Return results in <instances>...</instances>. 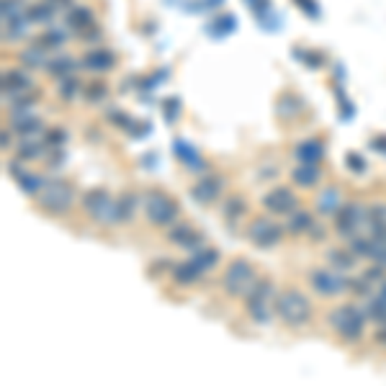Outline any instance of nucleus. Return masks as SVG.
<instances>
[{
	"label": "nucleus",
	"mask_w": 386,
	"mask_h": 386,
	"mask_svg": "<svg viewBox=\"0 0 386 386\" xmlns=\"http://www.w3.org/2000/svg\"><path fill=\"white\" fill-rule=\"evenodd\" d=\"M276 314L289 327H304L312 322V301L299 289H283L276 294Z\"/></svg>",
	"instance_id": "1"
},
{
	"label": "nucleus",
	"mask_w": 386,
	"mask_h": 386,
	"mask_svg": "<svg viewBox=\"0 0 386 386\" xmlns=\"http://www.w3.org/2000/svg\"><path fill=\"white\" fill-rule=\"evenodd\" d=\"M255 283H258V273L252 268V263L245 261V258L232 261L222 276L224 291H227L230 296H234V299H237V296H247V294L255 289Z\"/></svg>",
	"instance_id": "2"
},
{
	"label": "nucleus",
	"mask_w": 386,
	"mask_h": 386,
	"mask_svg": "<svg viewBox=\"0 0 386 386\" xmlns=\"http://www.w3.org/2000/svg\"><path fill=\"white\" fill-rule=\"evenodd\" d=\"M276 286L270 283L268 278H258L255 283V289L245 296V307L250 312V317L255 322H261V325H268L270 317H273V312H276Z\"/></svg>",
	"instance_id": "3"
},
{
	"label": "nucleus",
	"mask_w": 386,
	"mask_h": 386,
	"mask_svg": "<svg viewBox=\"0 0 386 386\" xmlns=\"http://www.w3.org/2000/svg\"><path fill=\"white\" fill-rule=\"evenodd\" d=\"M37 201L47 214H54V216L68 214L72 201H75V188L68 181H59V178L57 181H49V183H44L41 193L37 196Z\"/></svg>",
	"instance_id": "4"
},
{
	"label": "nucleus",
	"mask_w": 386,
	"mask_h": 386,
	"mask_svg": "<svg viewBox=\"0 0 386 386\" xmlns=\"http://www.w3.org/2000/svg\"><path fill=\"white\" fill-rule=\"evenodd\" d=\"M329 325L338 332L340 338L345 340H358L363 335V325H366V314L353 304H343V307L332 309L329 314Z\"/></svg>",
	"instance_id": "5"
},
{
	"label": "nucleus",
	"mask_w": 386,
	"mask_h": 386,
	"mask_svg": "<svg viewBox=\"0 0 386 386\" xmlns=\"http://www.w3.org/2000/svg\"><path fill=\"white\" fill-rule=\"evenodd\" d=\"M178 203L163 191H150L145 199V214L147 222L154 224V227H170L178 219Z\"/></svg>",
	"instance_id": "6"
},
{
	"label": "nucleus",
	"mask_w": 386,
	"mask_h": 386,
	"mask_svg": "<svg viewBox=\"0 0 386 386\" xmlns=\"http://www.w3.org/2000/svg\"><path fill=\"white\" fill-rule=\"evenodd\" d=\"M83 209H85L98 224H116V199L106 188H93L83 196Z\"/></svg>",
	"instance_id": "7"
},
{
	"label": "nucleus",
	"mask_w": 386,
	"mask_h": 386,
	"mask_svg": "<svg viewBox=\"0 0 386 386\" xmlns=\"http://www.w3.org/2000/svg\"><path fill=\"white\" fill-rule=\"evenodd\" d=\"M247 240H250L255 247L268 250V247H276V245L283 240V230H281L273 219H268V216H258V219H252L250 227H247Z\"/></svg>",
	"instance_id": "8"
},
{
	"label": "nucleus",
	"mask_w": 386,
	"mask_h": 386,
	"mask_svg": "<svg viewBox=\"0 0 386 386\" xmlns=\"http://www.w3.org/2000/svg\"><path fill=\"white\" fill-rule=\"evenodd\" d=\"M368 222V209H363L360 203H343L338 212H335V230L343 237H353L358 234L360 224Z\"/></svg>",
	"instance_id": "9"
},
{
	"label": "nucleus",
	"mask_w": 386,
	"mask_h": 386,
	"mask_svg": "<svg viewBox=\"0 0 386 386\" xmlns=\"http://www.w3.org/2000/svg\"><path fill=\"white\" fill-rule=\"evenodd\" d=\"M309 283H312V289L322 294V296H338L343 291H347V278L340 273V270H312V276H309Z\"/></svg>",
	"instance_id": "10"
},
{
	"label": "nucleus",
	"mask_w": 386,
	"mask_h": 386,
	"mask_svg": "<svg viewBox=\"0 0 386 386\" xmlns=\"http://www.w3.org/2000/svg\"><path fill=\"white\" fill-rule=\"evenodd\" d=\"M296 203H299L296 193L286 188V185H278V188H273V191L263 196V206L276 216H286V214L296 212Z\"/></svg>",
	"instance_id": "11"
},
{
	"label": "nucleus",
	"mask_w": 386,
	"mask_h": 386,
	"mask_svg": "<svg viewBox=\"0 0 386 386\" xmlns=\"http://www.w3.org/2000/svg\"><path fill=\"white\" fill-rule=\"evenodd\" d=\"M224 181L219 175H203L191 185V199L199 203H214L222 196Z\"/></svg>",
	"instance_id": "12"
},
{
	"label": "nucleus",
	"mask_w": 386,
	"mask_h": 386,
	"mask_svg": "<svg viewBox=\"0 0 386 386\" xmlns=\"http://www.w3.org/2000/svg\"><path fill=\"white\" fill-rule=\"evenodd\" d=\"M10 129H13L16 134L31 139V136H37L39 132L44 129V121H41L37 114H31V111H16L13 121H10Z\"/></svg>",
	"instance_id": "13"
},
{
	"label": "nucleus",
	"mask_w": 386,
	"mask_h": 386,
	"mask_svg": "<svg viewBox=\"0 0 386 386\" xmlns=\"http://www.w3.org/2000/svg\"><path fill=\"white\" fill-rule=\"evenodd\" d=\"M31 90V77L21 70H6L3 72V93L10 98L21 96V93H29Z\"/></svg>",
	"instance_id": "14"
},
{
	"label": "nucleus",
	"mask_w": 386,
	"mask_h": 386,
	"mask_svg": "<svg viewBox=\"0 0 386 386\" xmlns=\"http://www.w3.org/2000/svg\"><path fill=\"white\" fill-rule=\"evenodd\" d=\"M8 170L16 175L13 181H16V185H19L21 191L26 193V196H31V199H34V196H39V193H41V188H44V178H41V175L29 173V170H21L19 165H10Z\"/></svg>",
	"instance_id": "15"
},
{
	"label": "nucleus",
	"mask_w": 386,
	"mask_h": 386,
	"mask_svg": "<svg viewBox=\"0 0 386 386\" xmlns=\"http://www.w3.org/2000/svg\"><path fill=\"white\" fill-rule=\"evenodd\" d=\"M116 65V54L108 49H90L83 57V68L90 72H108Z\"/></svg>",
	"instance_id": "16"
},
{
	"label": "nucleus",
	"mask_w": 386,
	"mask_h": 386,
	"mask_svg": "<svg viewBox=\"0 0 386 386\" xmlns=\"http://www.w3.org/2000/svg\"><path fill=\"white\" fill-rule=\"evenodd\" d=\"M170 242L185 250H199L201 247V234L193 230L191 224H175L170 230Z\"/></svg>",
	"instance_id": "17"
},
{
	"label": "nucleus",
	"mask_w": 386,
	"mask_h": 386,
	"mask_svg": "<svg viewBox=\"0 0 386 386\" xmlns=\"http://www.w3.org/2000/svg\"><path fill=\"white\" fill-rule=\"evenodd\" d=\"M173 152H175V157H178L185 167H191V170H203V167H206V163H203L201 154H199V150L191 147L188 142H183V139H175Z\"/></svg>",
	"instance_id": "18"
},
{
	"label": "nucleus",
	"mask_w": 386,
	"mask_h": 386,
	"mask_svg": "<svg viewBox=\"0 0 386 386\" xmlns=\"http://www.w3.org/2000/svg\"><path fill=\"white\" fill-rule=\"evenodd\" d=\"M296 160L304 165H319L325 160V145L319 139H304L296 147Z\"/></svg>",
	"instance_id": "19"
},
{
	"label": "nucleus",
	"mask_w": 386,
	"mask_h": 386,
	"mask_svg": "<svg viewBox=\"0 0 386 386\" xmlns=\"http://www.w3.org/2000/svg\"><path fill=\"white\" fill-rule=\"evenodd\" d=\"M29 16L26 13H21V16H13V19H6L3 21V39L6 41H19V39L26 37V31H29Z\"/></svg>",
	"instance_id": "20"
},
{
	"label": "nucleus",
	"mask_w": 386,
	"mask_h": 386,
	"mask_svg": "<svg viewBox=\"0 0 386 386\" xmlns=\"http://www.w3.org/2000/svg\"><path fill=\"white\" fill-rule=\"evenodd\" d=\"M291 178H294V183L299 185V188H314L322 181V170H319V165L299 163V167L291 173Z\"/></svg>",
	"instance_id": "21"
},
{
	"label": "nucleus",
	"mask_w": 386,
	"mask_h": 386,
	"mask_svg": "<svg viewBox=\"0 0 386 386\" xmlns=\"http://www.w3.org/2000/svg\"><path fill=\"white\" fill-rule=\"evenodd\" d=\"M201 276H203V270L199 268L193 261L178 263V265L173 268V281L178 283V286H191V283H196Z\"/></svg>",
	"instance_id": "22"
},
{
	"label": "nucleus",
	"mask_w": 386,
	"mask_h": 386,
	"mask_svg": "<svg viewBox=\"0 0 386 386\" xmlns=\"http://www.w3.org/2000/svg\"><path fill=\"white\" fill-rule=\"evenodd\" d=\"M136 212V196L134 193H121L116 199V224H129Z\"/></svg>",
	"instance_id": "23"
},
{
	"label": "nucleus",
	"mask_w": 386,
	"mask_h": 386,
	"mask_svg": "<svg viewBox=\"0 0 386 386\" xmlns=\"http://www.w3.org/2000/svg\"><path fill=\"white\" fill-rule=\"evenodd\" d=\"M47 70L52 77H59V80H65V77L75 75V59L68 57V54H54V57L47 62Z\"/></svg>",
	"instance_id": "24"
},
{
	"label": "nucleus",
	"mask_w": 386,
	"mask_h": 386,
	"mask_svg": "<svg viewBox=\"0 0 386 386\" xmlns=\"http://www.w3.org/2000/svg\"><path fill=\"white\" fill-rule=\"evenodd\" d=\"M57 13V6L52 0H41V3H34L26 8V16H29L31 23H49Z\"/></svg>",
	"instance_id": "25"
},
{
	"label": "nucleus",
	"mask_w": 386,
	"mask_h": 386,
	"mask_svg": "<svg viewBox=\"0 0 386 386\" xmlns=\"http://www.w3.org/2000/svg\"><path fill=\"white\" fill-rule=\"evenodd\" d=\"M21 57V62L26 65L29 70H39V68H47V62H49V54H47V49L44 47H39V44H34V47H29V49H23L19 54Z\"/></svg>",
	"instance_id": "26"
},
{
	"label": "nucleus",
	"mask_w": 386,
	"mask_h": 386,
	"mask_svg": "<svg viewBox=\"0 0 386 386\" xmlns=\"http://www.w3.org/2000/svg\"><path fill=\"white\" fill-rule=\"evenodd\" d=\"M356 252L350 250H329L327 252V261H329V265L335 270H340V273H345V270H353L356 268Z\"/></svg>",
	"instance_id": "27"
},
{
	"label": "nucleus",
	"mask_w": 386,
	"mask_h": 386,
	"mask_svg": "<svg viewBox=\"0 0 386 386\" xmlns=\"http://www.w3.org/2000/svg\"><path fill=\"white\" fill-rule=\"evenodd\" d=\"M191 261L206 273V270H212L214 265L219 263V250H216V247H199V250L193 252Z\"/></svg>",
	"instance_id": "28"
},
{
	"label": "nucleus",
	"mask_w": 386,
	"mask_h": 386,
	"mask_svg": "<svg viewBox=\"0 0 386 386\" xmlns=\"http://www.w3.org/2000/svg\"><path fill=\"white\" fill-rule=\"evenodd\" d=\"M68 23L75 31H88L93 23V10L90 8H70Z\"/></svg>",
	"instance_id": "29"
},
{
	"label": "nucleus",
	"mask_w": 386,
	"mask_h": 386,
	"mask_svg": "<svg viewBox=\"0 0 386 386\" xmlns=\"http://www.w3.org/2000/svg\"><path fill=\"white\" fill-rule=\"evenodd\" d=\"M317 209L319 214H335L340 209V191L338 188H327L317 199Z\"/></svg>",
	"instance_id": "30"
},
{
	"label": "nucleus",
	"mask_w": 386,
	"mask_h": 386,
	"mask_svg": "<svg viewBox=\"0 0 386 386\" xmlns=\"http://www.w3.org/2000/svg\"><path fill=\"white\" fill-rule=\"evenodd\" d=\"M68 41V34L65 31H59V29H49V31H44L41 37H39V47H44L47 52H54V49H59L62 44Z\"/></svg>",
	"instance_id": "31"
},
{
	"label": "nucleus",
	"mask_w": 386,
	"mask_h": 386,
	"mask_svg": "<svg viewBox=\"0 0 386 386\" xmlns=\"http://www.w3.org/2000/svg\"><path fill=\"white\" fill-rule=\"evenodd\" d=\"M289 232L294 234H301V232H309L314 227V219H312V214L309 212H291L289 214Z\"/></svg>",
	"instance_id": "32"
},
{
	"label": "nucleus",
	"mask_w": 386,
	"mask_h": 386,
	"mask_svg": "<svg viewBox=\"0 0 386 386\" xmlns=\"http://www.w3.org/2000/svg\"><path fill=\"white\" fill-rule=\"evenodd\" d=\"M245 212H247V201H245L242 196H230V199L224 201V216H227L230 222L240 219Z\"/></svg>",
	"instance_id": "33"
},
{
	"label": "nucleus",
	"mask_w": 386,
	"mask_h": 386,
	"mask_svg": "<svg viewBox=\"0 0 386 386\" xmlns=\"http://www.w3.org/2000/svg\"><path fill=\"white\" fill-rule=\"evenodd\" d=\"M368 317L374 319L376 325H386V296L384 294L371 296V301H368Z\"/></svg>",
	"instance_id": "34"
},
{
	"label": "nucleus",
	"mask_w": 386,
	"mask_h": 386,
	"mask_svg": "<svg viewBox=\"0 0 386 386\" xmlns=\"http://www.w3.org/2000/svg\"><path fill=\"white\" fill-rule=\"evenodd\" d=\"M44 150H47V142H31V139H26L23 142V147L19 150V160H41L44 157Z\"/></svg>",
	"instance_id": "35"
},
{
	"label": "nucleus",
	"mask_w": 386,
	"mask_h": 386,
	"mask_svg": "<svg viewBox=\"0 0 386 386\" xmlns=\"http://www.w3.org/2000/svg\"><path fill=\"white\" fill-rule=\"evenodd\" d=\"M350 250L360 255V258H371V250H374V234L371 237H363V234H353L350 237Z\"/></svg>",
	"instance_id": "36"
},
{
	"label": "nucleus",
	"mask_w": 386,
	"mask_h": 386,
	"mask_svg": "<svg viewBox=\"0 0 386 386\" xmlns=\"http://www.w3.org/2000/svg\"><path fill=\"white\" fill-rule=\"evenodd\" d=\"M247 6L252 8L255 19L261 21L263 26H268V16L273 13V6H270V0H247Z\"/></svg>",
	"instance_id": "37"
},
{
	"label": "nucleus",
	"mask_w": 386,
	"mask_h": 386,
	"mask_svg": "<svg viewBox=\"0 0 386 386\" xmlns=\"http://www.w3.org/2000/svg\"><path fill=\"white\" fill-rule=\"evenodd\" d=\"M234 26H237V23H234V19H232L230 13H222V16L212 23V29L209 31H214V37H227V34L234 31Z\"/></svg>",
	"instance_id": "38"
},
{
	"label": "nucleus",
	"mask_w": 386,
	"mask_h": 386,
	"mask_svg": "<svg viewBox=\"0 0 386 386\" xmlns=\"http://www.w3.org/2000/svg\"><path fill=\"white\" fill-rule=\"evenodd\" d=\"M163 116L167 124H175L181 119V101L178 98H165L163 101Z\"/></svg>",
	"instance_id": "39"
},
{
	"label": "nucleus",
	"mask_w": 386,
	"mask_h": 386,
	"mask_svg": "<svg viewBox=\"0 0 386 386\" xmlns=\"http://www.w3.org/2000/svg\"><path fill=\"white\" fill-rule=\"evenodd\" d=\"M77 90H80V80H77L75 75L65 77V80L59 83V96H62V101H72V98L77 96Z\"/></svg>",
	"instance_id": "40"
},
{
	"label": "nucleus",
	"mask_w": 386,
	"mask_h": 386,
	"mask_svg": "<svg viewBox=\"0 0 386 386\" xmlns=\"http://www.w3.org/2000/svg\"><path fill=\"white\" fill-rule=\"evenodd\" d=\"M106 96H108V85L103 80H96V83H90V85L85 88V98L90 103H98V101H103Z\"/></svg>",
	"instance_id": "41"
},
{
	"label": "nucleus",
	"mask_w": 386,
	"mask_h": 386,
	"mask_svg": "<svg viewBox=\"0 0 386 386\" xmlns=\"http://www.w3.org/2000/svg\"><path fill=\"white\" fill-rule=\"evenodd\" d=\"M296 111H301V101H299V98H294V96H283V98H281L278 114H283L286 119H289V116H294Z\"/></svg>",
	"instance_id": "42"
},
{
	"label": "nucleus",
	"mask_w": 386,
	"mask_h": 386,
	"mask_svg": "<svg viewBox=\"0 0 386 386\" xmlns=\"http://www.w3.org/2000/svg\"><path fill=\"white\" fill-rule=\"evenodd\" d=\"M368 224H371V230L386 224V206L384 203H374V206L368 209Z\"/></svg>",
	"instance_id": "43"
},
{
	"label": "nucleus",
	"mask_w": 386,
	"mask_h": 386,
	"mask_svg": "<svg viewBox=\"0 0 386 386\" xmlns=\"http://www.w3.org/2000/svg\"><path fill=\"white\" fill-rule=\"evenodd\" d=\"M108 121L116 124L119 129H129V132H132V126H134V119L126 116L124 111H119V108H116V111H108Z\"/></svg>",
	"instance_id": "44"
},
{
	"label": "nucleus",
	"mask_w": 386,
	"mask_h": 386,
	"mask_svg": "<svg viewBox=\"0 0 386 386\" xmlns=\"http://www.w3.org/2000/svg\"><path fill=\"white\" fill-rule=\"evenodd\" d=\"M44 142H47V147H52V150H54V147H62L68 142V132H65V129H49Z\"/></svg>",
	"instance_id": "45"
},
{
	"label": "nucleus",
	"mask_w": 386,
	"mask_h": 386,
	"mask_svg": "<svg viewBox=\"0 0 386 386\" xmlns=\"http://www.w3.org/2000/svg\"><path fill=\"white\" fill-rule=\"evenodd\" d=\"M296 59H301L309 68H322L325 65V57L319 52H296Z\"/></svg>",
	"instance_id": "46"
},
{
	"label": "nucleus",
	"mask_w": 386,
	"mask_h": 386,
	"mask_svg": "<svg viewBox=\"0 0 386 386\" xmlns=\"http://www.w3.org/2000/svg\"><path fill=\"white\" fill-rule=\"evenodd\" d=\"M345 165L353 173H363V170H366V160H363V154H358V152H347Z\"/></svg>",
	"instance_id": "47"
},
{
	"label": "nucleus",
	"mask_w": 386,
	"mask_h": 386,
	"mask_svg": "<svg viewBox=\"0 0 386 386\" xmlns=\"http://www.w3.org/2000/svg\"><path fill=\"white\" fill-rule=\"evenodd\" d=\"M347 289H353L356 294H360V296H371V281H368L366 276L356 281H347Z\"/></svg>",
	"instance_id": "48"
},
{
	"label": "nucleus",
	"mask_w": 386,
	"mask_h": 386,
	"mask_svg": "<svg viewBox=\"0 0 386 386\" xmlns=\"http://www.w3.org/2000/svg\"><path fill=\"white\" fill-rule=\"evenodd\" d=\"M296 6H299L304 13H307L309 19H319V6H317V0H294Z\"/></svg>",
	"instance_id": "49"
},
{
	"label": "nucleus",
	"mask_w": 386,
	"mask_h": 386,
	"mask_svg": "<svg viewBox=\"0 0 386 386\" xmlns=\"http://www.w3.org/2000/svg\"><path fill=\"white\" fill-rule=\"evenodd\" d=\"M371 147H374V150H376V152L386 154V134H378V136H374V139H371Z\"/></svg>",
	"instance_id": "50"
},
{
	"label": "nucleus",
	"mask_w": 386,
	"mask_h": 386,
	"mask_svg": "<svg viewBox=\"0 0 386 386\" xmlns=\"http://www.w3.org/2000/svg\"><path fill=\"white\" fill-rule=\"evenodd\" d=\"M376 340H378V343H384V345H386V325H384V329H378Z\"/></svg>",
	"instance_id": "51"
},
{
	"label": "nucleus",
	"mask_w": 386,
	"mask_h": 386,
	"mask_svg": "<svg viewBox=\"0 0 386 386\" xmlns=\"http://www.w3.org/2000/svg\"><path fill=\"white\" fill-rule=\"evenodd\" d=\"M8 132H3V150H8Z\"/></svg>",
	"instance_id": "52"
},
{
	"label": "nucleus",
	"mask_w": 386,
	"mask_h": 386,
	"mask_svg": "<svg viewBox=\"0 0 386 386\" xmlns=\"http://www.w3.org/2000/svg\"><path fill=\"white\" fill-rule=\"evenodd\" d=\"M54 6H70V0H52Z\"/></svg>",
	"instance_id": "53"
},
{
	"label": "nucleus",
	"mask_w": 386,
	"mask_h": 386,
	"mask_svg": "<svg viewBox=\"0 0 386 386\" xmlns=\"http://www.w3.org/2000/svg\"><path fill=\"white\" fill-rule=\"evenodd\" d=\"M378 294H384L386 296V281H381V291H378Z\"/></svg>",
	"instance_id": "54"
}]
</instances>
